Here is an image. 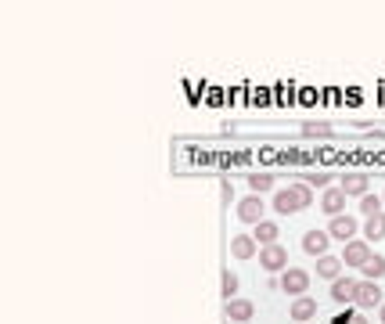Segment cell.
Here are the masks:
<instances>
[{
  "label": "cell",
  "instance_id": "1",
  "mask_svg": "<svg viewBox=\"0 0 385 324\" xmlns=\"http://www.w3.org/2000/svg\"><path fill=\"white\" fill-rule=\"evenodd\" d=\"M313 206V187L310 184H288L281 191H274V209L281 216H292V213H303Z\"/></svg>",
  "mask_w": 385,
  "mask_h": 324
},
{
  "label": "cell",
  "instance_id": "2",
  "mask_svg": "<svg viewBox=\"0 0 385 324\" xmlns=\"http://www.w3.org/2000/svg\"><path fill=\"white\" fill-rule=\"evenodd\" d=\"M277 285H281V292L284 296H306V288H310V274L306 270H299V267H288L281 278H277Z\"/></svg>",
  "mask_w": 385,
  "mask_h": 324
},
{
  "label": "cell",
  "instance_id": "3",
  "mask_svg": "<svg viewBox=\"0 0 385 324\" xmlns=\"http://www.w3.org/2000/svg\"><path fill=\"white\" fill-rule=\"evenodd\" d=\"M367 259H371V245H367L364 238L346 242V249H342V263H346V270H360Z\"/></svg>",
  "mask_w": 385,
  "mask_h": 324
},
{
  "label": "cell",
  "instance_id": "4",
  "mask_svg": "<svg viewBox=\"0 0 385 324\" xmlns=\"http://www.w3.org/2000/svg\"><path fill=\"white\" fill-rule=\"evenodd\" d=\"M357 231H360V220H357V216H349V213L332 216V223H328V235H332L335 242H342V245L357 238Z\"/></svg>",
  "mask_w": 385,
  "mask_h": 324
},
{
  "label": "cell",
  "instance_id": "5",
  "mask_svg": "<svg viewBox=\"0 0 385 324\" xmlns=\"http://www.w3.org/2000/svg\"><path fill=\"white\" fill-rule=\"evenodd\" d=\"M260 267L270 270V274H284V270H288V249H281V245H263V249H260Z\"/></svg>",
  "mask_w": 385,
  "mask_h": 324
},
{
  "label": "cell",
  "instance_id": "6",
  "mask_svg": "<svg viewBox=\"0 0 385 324\" xmlns=\"http://www.w3.org/2000/svg\"><path fill=\"white\" fill-rule=\"evenodd\" d=\"M267 209H263V199L260 194H245V199L238 202V220L241 223H263L267 216H263Z\"/></svg>",
  "mask_w": 385,
  "mask_h": 324
},
{
  "label": "cell",
  "instance_id": "7",
  "mask_svg": "<svg viewBox=\"0 0 385 324\" xmlns=\"http://www.w3.org/2000/svg\"><path fill=\"white\" fill-rule=\"evenodd\" d=\"M385 292L378 288V281H360V288H357V299H353V303H357L360 310H374V306H381L385 299Z\"/></svg>",
  "mask_w": 385,
  "mask_h": 324
},
{
  "label": "cell",
  "instance_id": "8",
  "mask_svg": "<svg viewBox=\"0 0 385 324\" xmlns=\"http://www.w3.org/2000/svg\"><path fill=\"white\" fill-rule=\"evenodd\" d=\"M346 199H349V194H346L342 187H328L324 194H320V213L342 216V213H346Z\"/></svg>",
  "mask_w": 385,
  "mask_h": 324
},
{
  "label": "cell",
  "instance_id": "9",
  "mask_svg": "<svg viewBox=\"0 0 385 324\" xmlns=\"http://www.w3.org/2000/svg\"><path fill=\"white\" fill-rule=\"evenodd\" d=\"M328 245H332V235L328 231H317V227H313V231H306L303 235V252H310V256H328Z\"/></svg>",
  "mask_w": 385,
  "mask_h": 324
},
{
  "label": "cell",
  "instance_id": "10",
  "mask_svg": "<svg viewBox=\"0 0 385 324\" xmlns=\"http://www.w3.org/2000/svg\"><path fill=\"white\" fill-rule=\"evenodd\" d=\"M357 288H360L357 278L342 274L339 281H332V299H335V303H353V299H357Z\"/></svg>",
  "mask_w": 385,
  "mask_h": 324
},
{
  "label": "cell",
  "instance_id": "11",
  "mask_svg": "<svg viewBox=\"0 0 385 324\" xmlns=\"http://www.w3.org/2000/svg\"><path fill=\"white\" fill-rule=\"evenodd\" d=\"M288 313H292L296 324H306V320L317 317V299H313V296H296L292 306H288Z\"/></svg>",
  "mask_w": 385,
  "mask_h": 324
},
{
  "label": "cell",
  "instance_id": "12",
  "mask_svg": "<svg viewBox=\"0 0 385 324\" xmlns=\"http://www.w3.org/2000/svg\"><path fill=\"white\" fill-rule=\"evenodd\" d=\"M342 270H346V263H342V256H320L317 259V278H324V281H339L342 278Z\"/></svg>",
  "mask_w": 385,
  "mask_h": 324
},
{
  "label": "cell",
  "instance_id": "13",
  "mask_svg": "<svg viewBox=\"0 0 385 324\" xmlns=\"http://www.w3.org/2000/svg\"><path fill=\"white\" fill-rule=\"evenodd\" d=\"M346 194H357V199H364L367 194V173H360V170H349V173H342V184H339Z\"/></svg>",
  "mask_w": 385,
  "mask_h": 324
},
{
  "label": "cell",
  "instance_id": "14",
  "mask_svg": "<svg viewBox=\"0 0 385 324\" xmlns=\"http://www.w3.org/2000/svg\"><path fill=\"white\" fill-rule=\"evenodd\" d=\"M231 252H234V259H252L255 252H260V242H255L252 235H234L231 238Z\"/></svg>",
  "mask_w": 385,
  "mask_h": 324
},
{
  "label": "cell",
  "instance_id": "15",
  "mask_svg": "<svg viewBox=\"0 0 385 324\" xmlns=\"http://www.w3.org/2000/svg\"><path fill=\"white\" fill-rule=\"evenodd\" d=\"M252 313H255V306L248 303V299H227V320H234V324H245V320H252Z\"/></svg>",
  "mask_w": 385,
  "mask_h": 324
},
{
  "label": "cell",
  "instance_id": "16",
  "mask_svg": "<svg viewBox=\"0 0 385 324\" xmlns=\"http://www.w3.org/2000/svg\"><path fill=\"white\" fill-rule=\"evenodd\" d=\"M260 245H277V238H281V227L274 223V220H263V223H255V235H252Z\"/></svg>",
  "mask_w": 385,
  "mask_h": 324
},
{
  "label": "cell",
  "instance_id": "17",
  "mask_svg": "<svg viewBox=\"0 0 385 324\" xmlns=\"http://www.w3.org/2000/svg\"><path fill=\"white\" fill-rule=\"evenodd\" d=\"M364 238H367V242L385 238V213H378V216H367V220H364Z\"/></svg>",
  "mask_w": 385,
  "mask_h": 324
},
{
  "label": "cell",
  "instance_id": "18",
  "mask_svg": "<svg viewBox=\"0 0 385 324\" xmlns=\"http://www.w3.org/2000/svg\"><path fill=\"white\" fill-rule=\"evenodd\" d=\"M360 274H364L367 281H378V278H385V256H378V252H374V256L367 259V263L360 267Z\"/></svg>",
  "mask_w": 385,
  "mask_h": 324
},
{
  "label": "cell",
  "instance_id": "19",
  "mask_svg": "<svg viewBox=\"0 0 385 324\" xmlns=\"http://www.w3.org/2000/svg\"><path fill=\"white\" fill-rule=\"evenodd\" d=\"M381 206H385V199H381V194H371V191H367L364 199H360V213H364V220H367V216H378V213H385Z\"/></svg>",
  "mask_w": 385,
  "mask_h": 324
},
{
  "label": "cell",
  "instance_id": "20",
  "mask_svg": "<svg viewBox=\"0 0 385 324\" xmlns=\"http://www.w3.org/2000/svg\"><path fill=\"white\" fill-rule=\"evenodd\" d=\"M248 187H252V194H263V191L274 187V177H270V173H252V177H248Z\"/></svg>",
  "mask_w": 385,
  "mask_h": 324
},
{
  "label": "cell",
  "instance_id": "21",
  "mask_svg": "<svg viewBox=\"0 0 385 324\" xmlns=\"http://www.w3.org/2000/svg\"><path fill=\"white\" fill-rule=\"evenodd\" d=\"M220 285H223V296H227V299H234V296H238V274H234L231 267L223 270V281H220Z\"/></svg>",
  "mask_w": 385,
  "mask_h": 324
},
{
  "label": "cell",
  "instance_id": "22",
  "mask_svg": "<svg viewBox=\"0 0 385 324\" xmlns=\"http://www.w3.org/2000/svg\"><path fill=\"white\" fill-rule=\"evenodd\" d=\"M306 184H310V187H320V191H328V187H332V173H310Z\"/></svg>",
  "mask_w": 385,
  "mask_h": 324
},
{
  "label": "cell",
  "instance_id": "23",
  "mask_svg": "<svg viewBox=\"0 0 385 324\" xmlns=\"http://www.w3.org/2000/svg\"><path fill=\"white\" fill-rule=\"evenodd\" d=\"M303 130H306L310 137H317V134H320V137H328V134H332V126H328V123H306Z\"/></svg>",
  "mask_w": 385,
  "mask_h": 324
},
{
  "label": "cell",
  "instance_id": "24",
  "mask_svg": "<svg viewBox=\"0 0 385 324\" xmlns=\"http://www.w3.org/2000/svg\"><path fill=\"white\" fill-rule=\"evenodd\" d=\"M349 324H367V317H360V313H353V317H349Z\"/></svg>",
  "mask_w": 385,
  "mask_h": 324
},
{
  "label": "cell",
  "instance_id": "25",
  "mask_svg": "<svg viewBox=\"0 0 385 324\" xmlns=\"http://www.w3.org/2000/svg\"><path fill=\"white\" fill-rule=\"evenodd\" d=\"M378 317H381V324H385V303H381V306H378Z\"/></svg>",
  "mask_w": 385,
  "mask_h": 324
},
{
  "label": "cell",
  "instance_id": "26",
  "mask_svg": "<svg viewBox=\"0 0 385 324\" xmlns=\"http://www.w3.org/2000/svg\"><path fill=\"white\" fill-rule=\"evenodd\" d=\"M227 324H234V320H227Z\"/></svg>",
  "mask_w": 385,
  "mask_h": 324
},
{
  "label": "cell",
  "instance_id": "27",
  "mask_svg": "<svg viewBox=\"0 0 385 324\" xmlns=\"http://www.w3.org/2000/svg\"><path fill=\"white\" fill-rule=\"evenodd\" d=\"M381 199H385V194H381Z\"/></svg>",
  "mask_w": 385,
  "mask_h": 324
}]
</instances>
